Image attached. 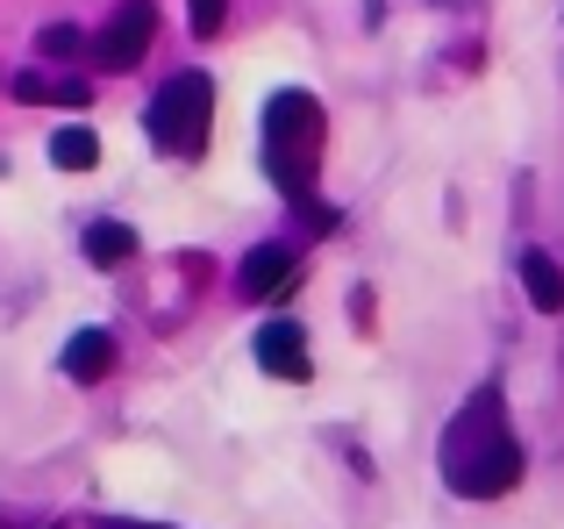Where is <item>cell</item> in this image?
Wrapping results in <instances>:
<instances>
[{
	"mask_svg": "<svg viewBox=\"0 0 564 529\" xmlns=\"http://www.w3.org/2000/svg\"><path fill=\"white\" fill-rule=\"evenodd\" d=\"M443 479H451L465 501H500V494L522 487V444L508 436L500 387H479L457 408L451 436H443Z\"/></svg>",
	"mask_w": 564,
	"mask_h": 529,
	"instance_id": "obj_1",
	"label": "cell"
},
{
	"mask_svg": "<svg viewBox=\"0 0 564 529\" xmlns=\"http://www.w3.org/2000/svg\"><path fill=\"white\" fill-rule=\"evenodd\" d=\"M322 137H329V122H322V100L315 94L286 86V94L264 100V165H272V180H279V194H286V201L315 194Z\"/></svg>",
	"mask_w": 564,
	"mask_h": 529,
	"instance_id": "obj_2",
	"label": "cell"
},
{
	"mask_svg": "<svg viewBox=\"0 0 564 529\" xmlns=\"http://www.w3.org/2000/svg\"><path fill=\"white\" fill-rule=\"evenodd\" d=\"M207 115H215V79H207V72H180V79H165V86H158V100L143 108V129H151L158 151L200 158Z\"/></svg>",
	"mask_w": 564,
	"mask_h": 529,
	"instance_id": "obj_3",
	"label": "cell"
},
{
	"mask_svg": "<svg viewBox=\"0 0 564 529\" xmlns=\"http://www.w3.org/2000/svg\"><path fill=\"white\" fill-rule=\"evenodd\" d=\"M151 36H158V8H151V0H122V8H115V22H100L94 57L108 72H129V65H143Z\"/></svg>",
	"mask_w": 564,
	"mask_h": 529,
	"instance_id": "obj_4",
	"label": "cell"
},
{
	"mask_svg": "<svg viewBox=\"0 0 564 529\" xmlns=\"http://www.w3.org/2000/svg\"><path fill=\"white\" fill-rule=\"evenodd\" d=\"M258 365L272 379H307V373H315V365H307L301 322H264V330H258Z\"/></svg>",
	"mask_w": 564,
	"mask_h": 529,
	"instance_id": "obj_5",
	"label": "cell"
},
{
	"mask_svg": "<svg viewBox=\"0 0 564 529\" xmlns=\"http://www.w3.org/2000/svg\"><path fill=\"white\" fill-rule=\"evenodd\" d=\"M293 272H301V264H293L286 244H258V251L243 258V272H236V287H243L250 301H272V293L293 287Z\"/></svg>",
	"mask_w": 564,
	"mask_h": 529,
	"instance_id": "obj_6",
	"label": "cell"
},
{
	"mask_svg": "<svg viewBox=\"0 0 564 529\" xmlns=\"http://www.w3.org/2000/svg\"><path fill=\"white\" fill-rule=\"evenodd\" d=\"M57 365H65L79 387H94V379L115 373V336H108V330H79V336L65 344V358H57Z\"/></svg>",
	"mask_w": 564,
	"mask_h": 529,
	"instance_id": "obj_7",
	"label": "cell"
},
{
	"mask_svg": "<svg viewBox=\"0 0 564 529\" xmlns=\"http://www.w3.org/2000/svg\"><path fill=\"white\" fill-rule=\"evenodd\" d=\"M522 293H529V307H543V315H564V272H557L551 251L522 258Z\"/></svg>",
	"mask_w": 564,
	"mask_h": 529,
	"instance_id": "obj_8",
	"label": "cell"
},
{
	"mask_svg": "<svg viewBox=\"0 0 564 529\" xmlns=\"http://www.w3.org/2000/svg\"><path fill=\"white\" fill-rule=\"evenodd\" d=\"M86 258H94L100 272L129 264V258H137V229H129V223H94V229H86Z\"/></svg>",
	"mask_w": 564,
	"mask_h": 529,
	"instance_id": "obj_9",
	"label": "cell"
},
{
	"mask_svg": "<svg viewBox=\"0 0 564 529\" xmlns=\"http://www.w3.org/2000/svg\"><path fill=\"white\" fill-rule=\"evenodd\" d=\"M51 165L57 172H94L100 165V137H94V129H79V122L57 129V137H51Z\"/></svg>",
	"mask_w": 564,
	"mask_h": 529,
	"instance_id": "obj_10",
	"label": "cell"
},
{
	"mask_svg": "<svg viewBox=\"0 0 564 529\" xmlns=\"http://www.w3.org/2000/svg\"><path fill=\"white\" fill-rule=\"evenodd\" d=\"M221 14H229V0H186V29L193 36H215Z\"/></svg>",
	"mask_w": 564,
	"mask_h": 529,
	"instance_id": "obj_11",
	"label": "cell"
},
{
	"mask_svg": "<svg viewBox=\"0 0 564 529\" xmlns=\"http://www.w3.org/2000/svg\"><path fill=\"white\" fill-rule=\"evenodd\" d=\"M79 29H72V22H57V29H43V57H72V51H79Z\"/></svg>",
	"mask_w": 564,
	"mask_h": 529,
	"instance_id": "obj_12",
	"label": "cell"
},
{
	"mask_svg": "<svg viewBox=\"0 0 564 529\" xmlns=\"http://www.w3.org/2000/svg\"><path fill=\"white\" fill-rule=\"evenodd\" d=\"M14 100H29V108H43V100H51V79H43V72H22V79H14Z\"/></svg>",
	"mask_w": 564,
	"mask_h": 529,
	"instance_id": "obj_13",
	"label": "cell"
}]
</instances>
